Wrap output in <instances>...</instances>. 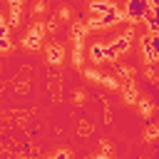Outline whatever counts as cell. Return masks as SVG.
Here are the masks:
<instances>
[{
    "label": "cell",
    "instance_id": "obj_1",
    "mask_svg": "<svg viewBox=\"0 0 159 159\" xmlns=\"http://www.w3.org/2000/svg\"><path fill=\"white\" fill-rule=\"evenodd\" d=\"M147 10H149V0H127L124 15H127L129 20H144Z\"/></svg>",
    "mask_w": 159,
    "mask_h": 159
},
{
    "label": "cell",
    "instance_id": "obj_2",
    "mask_svg": "<svg viewBox=\"0 0 159 159\" xmlns=\"http://www.w3.org/2000/svg\"><path fill=\"white\" fill-rule=\"evenodd\" d=\"M129 37H132V35H122V37H117L112 45H107V57H109V60H117L122 52H127V50H129Z\"/></svg>",
    "mask_w": 159,
    "mask_h": 159
},
{
    "label": "cell",
    "instance_id": "obj_3",
    "mask_svg": "<svg viewBox=\"0 0 159 159\" xmlns=\"http://www.w3.org/2000/svg\"><path fill=\"white\" fill-rule=\"evenodd\" d=\"M89 10H92V15H107V12H112V10H117L112 2H107V0H92L89 2Z\"/></svg>",
    "mask_w": 159,
    "mask_h": 159
},
{
    "label": "cell",
    "instance_id": "obj_4",
    "mask_svg": "<svg viewBox=\"0 0 159 159\" xmlns=\"http://www.w3.org/2000/svg\"><path fill=\"white\" fill-rule=\"evenodd\" d=\"M89 55H92V62H104V60H109L107 57V47L104 45H92V50H89Z\"/></svg>",
    "mask_w": 159,
    "mask_h": 159
},
{
    "label": "cell",
    "instance_id": "obj_5",
    "mask_svg": "<svg viewBox=\"0 0 159 159\" xmlns=\"http://www.w3.org/2000/svg\"><path fill=\"white\" fill-rule=\"evenodd\" d=\"M62 57H65V50H62L60 45H52V47L47 50V60H50L52 65H60V62H62Z\"/></svg>",
    "mask_w": 159,
    "mask_h": 159
},
{
    "label": "cell",
    "instance_id": "obj_6",
    "mask_svg": "<svg viewBox=\"0 0 159 159\" xmlns=\"http://www.w3.org/2000/svg\"><path fill=\"white\" fill-rule=\"evenodd\" d=\"M40 37H42V35L30 32V35L25 37V47H27V50H37V47H40Z\"/></svg>",
    "mask_w": 159,
    "mask_h": 159
},
{
    "label": "cell",
    "instance_id": "obj_7",
    "mask_svg": "<svg viewBox=\"0 0 159 159\" xmlns=\"http://www.w3.org/2000/svg\"><path fill=\"white\" fill-rule=\"evenodd\" d=\"M87 27H89V30H97V27H104V25H102V17H99V15H94V17H89V22H87Z\"/></svg>",
    "mask_w": 159,
    "mask_h": 159
},
{
    "label": "cell",
    "instance_id": "obj_8",
    "mask_svg": "<svg viewBox=\"0 0 159 159\" xmlns=\"http://www.w3.org/2000/svg\"><path fill=\"white\" fill-rule=\"evenodd\" d=\"M102 82H104L107 87H112V89H117V80H114V77H102Z\"/></svg>",
    "mask_w": 159,
    "mask_h": 159
},
{
    "label": "cell",
    "instance_id": "obj_9",
    "mask_svg": "<svg viewBox=\"0 0 159 159\" xmlns=\"http://www.w3.org/2000/svg\"><path fill=\"white\" fill-rule=\"evenodd\" d=\"M0 50H10V37H0Z\"/></svg>",
    "mask_w": 159,
    "mask_h": 159
},
{
    "label": "cell",
    "instance_id": "obj_10",
    "mask_svg": "<svg viewBox=\"0 0 159 159\" xmlns=\"http://www.w3.org/2000/svg\"><path fill=\"white\" fill-rule=\"evenodd\" d=\"M50 159H70V154H67V152H57V154H52Z\"/></svg>",
    "mask_w": 159,
    "mask_h": 159
},
{
    "label": "cell",
    "instance_id": "obj_11",
    "mask_svg": "<svg viewBox=\"0 0 159 159\" xmlns=\"http://www.w3.org/2000/svg\"><path fill=\"white\" fill-rule=\"evenodd\" d=\"M149 7H152L154 12H159V0H149Z\"/></svg>",
    "mask_w": 159,
    "mask_h": 159
},
{
    "label": "cell",
    "instance_id": "obj_12",
    "mask_svg": "<svg viewBox=\"0 0 159 159\" xmlns=\"http://www.w3.org/2000/svg\"><path fill=\"white\" fill-rule=\"evenodd\" d=\"M32 32H37V35H42V32H45V27H42V25H40V22H37V25H35V27H32Z\"/></svg>",
    "mask_w": 159,
    "mask_h": 159
},
{
    "label": "cell",
    "instance_id": "obj_13",
    "mask_svg": "<svg viewBox=\"0 0 159 159\" xmlns=\"http://www.w3.org/2000/svg\"><path fill=\"white\" fill-rule=\"evenodd\" d=\"M87 77H89V80H102V77H99V75H97V72H92V70H89V72H87Z\"/></svg>",
    "mask_w": 159,
    "mask_h": 159
},
{
    "label": "cell",
    "instance_id": "obj_14",
    "mask_svg": "<svg viewBox=\"0 0 159 159\" xmlns=\"http://www.w3.org/2000/svg\"><path fill=\"white\" fill-rule=\"evenodd\" d=\"M142 112H144V114H149V112H152V107H149L147 102H142Z\"/></svg>",
    "mask_w": 159,
    "mask_h": 159
},
{
    "label": "cell",
    "instance_id": "obj_15",
    "mask_svg": "<svg viewBox=\"0 0 159 159\" xmlns=\"http://www.w3.org/2000/svg\"><path fill=\"white\" fill-rule=\"evenodd\" d=\"M7 2H10V5H20V0H7Z\"/></svg>",
    "mask_w": 159,
    "mask_h": 159
},
{
    "label": "cell",
    "instance_id": "obj_16",
    "mask_svg": "<svg viewBox=\"0 0 159 159\" xmlns=\"http://www.w3.org/2000/svg\"><path fill=\"white\" fill-rule=\"evenodd\" d=\"M94 159H109V157H107V154H102V157H94Z\"/></svg>",
    "mask_w": 159,
    "mask_h": 159
},
{
    "label": "cell",
    "instance_id": "obj_17",
    "mask_svg": "<svg viewBox=\"0 0 159 159\" xmlns=\"http://www.w3.org/2000/svg\"><path fill=\"white\" fill-rule=\"evenodd\" d=\"M157 62H159V60H157Z\"/></svg>",
    "mask_w": 159,
    "mask_h": 159
}]
</instances>
